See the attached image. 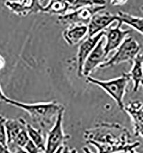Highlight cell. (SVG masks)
Returning a JSON list of instances; mask_svg holds the SVG:
<instances>
[{
	"label": "cell",
	"instance_id": "ba28073f",
	"mask_svg": "<svg viewBox=\"0 0 143 153\" xmlns=\"http://www.w3.org/2000/svg\"><path fill=\"white\" fill-rule=\"evenodd\" d=\"M117 23L116 26L113 27L112 25H109L104 30L106 38L104 51L106 55L120 46L131 32L130 30H121L122 24L117 22Z\"/></svg>",
	"mask_w": 143,
	"mask_h": 153
},
{
	"label": "cell",
	"instance_id": "e0dca14e",
	"mask_svg": "<svg viewBox=\"0 0 143 153\" xmlns=\"http://www.w3.org/2000/svg\"><path fill=\"white\" fill-rule=\"evenodd\" d=\"M69 4L65 0H51L50 2L43 7L42 12L53 15H64L69 10Z\"/></svg>",
	"mask_w": 143,
	"mask_h": 153
},
{
	"label": "cell",
	"instance_id": "ffe728a7",
	"mask_svg": "<svg viewBox=\"0 0 143 153\" xmlns=\"http://www.w3.org/2000/svg\"><path fill=\"white\" fill-rule=\"evenodd\" d=\"M6 118L0 116V143L4 145L7 146V137L5 130V123Z\"/></svg>",
	"mask_w": 143,
	"mask_h": 153
},
{
	"label": "cell",
	"instance_id": "44dd1931",
	"mask_svg": "<svg viewBox=\"0 0 143 153\" xmlns=\"http://www.w3.org/2000/svg\"><path fill=\"white\" fill-rule=\"evenodd\" d=\"M23 149L28 153H44L30 139Z\"/></svg>",
	"mask_w": 143,
	"mask_h": 153
},
{
	"label": "cell",
	"instance_id": "30bf717a",
	"mask_svg": "<svg viewBox=\"0 0 143 153\" xmlns=\"http://www.w3.org/2000/svg\"><path fill=\"white\" fill-rule=\"evenodd\" d=\"M123 110L125 111L131 118L135 136L136 137H143V108L142 102L139 100L131 101L127 105H124Z\"/></svg>",
	"mask_w": 143,
	"mask_h": 153
},
{
	"label": "cell",
	"instance_id": "484cf974",
	"mask_svg": "<svg viewBox=\"0 0 143 153\" xmlns=\"http://www.w3.org/2000/svg\"><path fill=\"white\" fill-rule=\"evenodd\" d=\"M13 153H28L23 148L17 147L15 150V152Z\"/></svg>",
	"mask_w": 143,
	"mask_h": 153
},
{
	"label": "cell",
	"instance_id": "4316f807",
	"mask_svg": "<svg viewBox=\"0 0 143 153\" xmlns=\"http://www.w3.org/2000/svg\"><path fill=\"white\" fill-rule=\"evenodd\" d=\"M5 65V60L4 58L0 55V69H2Z\"/></svg>",
	"mask_w": 143,
	"mask_h": 153
},
{
	"label": "cell",
	"instance_id": "2e32d148",
	"mask_svg": "<svg viewBox=\"0 0 143 153\" xmlns=\"http://www.w3.org/2000/svg\"><path fill=\"white\" fill-rule=\"evenodd\" d=\"M116 17V22H120L122 24L123 23L126 24L139 33L143 34V20L142 17H136L122 11H119L117 12Z\"/></svg>",
	"mask_w": 143,
	"mask_h": 153
},
{
	"label": "cell",
	"instance_id": "3957f363",
	"mask_svg": "<svg viewBox=\"0 0 143 153\" xmlns=\"http://www.w3.org/2000/svg\"><path fill=\"white\" fill-rule=\"evenodd\" d=\"M130 78L128 73H123L121 76L108 81L99 80L93 77L88 76L87 81L95 85L106 91L116 102L118 107L123 110L124 104V96L126 92V88Z\"/></svg>",
	"mask_w": 143,
	"mask_h": 153
},
{
	"label": "cell",
	"instance_id": "603a6c76",
	"mask_svg": "<svg viewBox=\"0 0 143 153\" xmlns=\"http://www.w3.org/2000/svg\"><path fill=\"white\" fill-rule=\"evenodd\" d=\"M128 0H111V4L112 6H122L125 5Z\"/></svg>",
	"mask_w": 143,
	"mask_h": 153
},
{
	"label": "cell",
	"instance_id": "83f0119b",
	"mask_svg": "<svg viewBox=\"0 0 143 153\" xmlns=\"http://www.w3.org/2000/svg\"><path fill=\"white\" fill-rule=\"evenodd\" d=\"M83 151L84 153H93L90 149L89 148H88V147L87 146H84L83 147Z\"/></svg>",
	"mask_w": 143,
	"mask_h": 153
},
{
	"label": "cell",
	"instance_id": "4dcf8cb0",
	"mask_svg": "<svg viewBox=\"0 0 143 153\" xmlns=\"http://www.w3.org/2000/svg\"><path fill=\"white\" fill-rule=\"evenodd\" d=\"M136 153L135 150H132V151H130V152H127V153Z\"/></svg>",
	"mask_w": 143,
	"mask_h": 153
},
{
	"label": "cell",
	"instance_id": "7c38bea8",
	"mask_svg": "<svg viewBox=\"0 0 143 153\" xmlns=\"http://www.w3.org/2000/svg\"><path fill=\"white\" fill-rule=\"evenodd\" d=\"M27 123L21 117L16 119H6L5 123L7 137V145L13 147L15 139L22 131L26 129Z\"/></svg>",
	"mask_w": 143,
	"mask_h": 153
},
{
	"label": "cell",
	"instance_id": "8992f818",
	"mask_svg": "<svg viewBox=\"0 0 143 153\" xmlns=\"http://www.w3.org/2000/svg\"><path fill=\"white\" fill-rule=\"evenodd\" d=\"M106 8L104 5H97L79 8L70 13L60 16L58 20L64 25H85L89 23L91 17L98 12L103 11Z\"/></svg>",
	"mask_w": 143,
	"mask_h": 153
},
{
	"label": "cell",
	"instance_id": "ac0fdd59",
	"mask_svg": "<svg viewBox=\"0 0 143 153\" xmlns=\"http://www.w3.org/2000/svg\"><path fill=\"white\" fill-rule=\"evenodd\" d=\"M26 131L30 140L44 153L45 151L46 137L42 131L35 128L28 123L26 124Z\"/></svg>",
	"mask_w": 143,
	"mask_h": 153
},
{
	"label": "cell",
	"instance_id": "d6986e66",
	"mask_svg": "<svg viewBox=\"0 0 143 153\" xmlns=\"http://www.w3.org/2000/svg\"><path fill=\"white\" fill-rule=\"evenodd\" d=\"M69 4V10L74 11L79 8L106 5V0H65Z\"/></svg>",
	"mask_w": 143,
	"mask_h": 153
},
{
	"label": "cell",
	"instance_id": "1f68e13d",
	"mask_svg": "<svg viewBox=\"0 0 143 153\" xmlns=\"http://www.w3.org/2000/svg\"><path fill=\"white\" fill-rule=\"evenodd\" d=\"M40 2H43V1H44V0H40Z\"/></svg>",
	"mask_w": 143,
	"mask_h": 153
},
{
	"label": "cell",
	"instance_id": "52a82bcc",
	"mask_svg": "<svg viewBox=\"0 0 143 153\" xmlns=\"http://www.w3.org/2000/svg\"><path fill=\"white\" fill-rule=\"evenodd\" d=\"M104 36L99 40L98 44L87 58L83 65V76H89L90 73L102 63L106 62L107 55L104 51Z\"/></svg>",
	"mask_w": 143,
	"mask_h": 153
},
{
	"label": "cell",
	"instance_id": "5bb4252c",
	"mask_svg": "<svg viewBox=\"0 0 143 153\" xmlns=\"http://www.w3.org/2000/svg\"><path fill=\"white\" fill-rule=\"evenodd\" d=\"M88 34V27L85 25H71L63 32V38L70 46L80 43Z\"/></svg>",
	"mask_w": 143,
	"mask_h": 153
},
{
	"label": "cell",
	"instance_id": "cb8c5ba5",
	"mask_svg": "<svg viewBox=\"0 0 143 153\" xmlns=\"http://www.w3.org/2000/svg\"><path fill=\"white\" fill-rule=\"evenodd\" d=\"M61 153H78V152L75 148H70L69 146H65L63 147Z\"/></svg>",
	"mask_w": 143,
	"mask_h": 153
},
{
	"label": "cell",
	"instance_id": "7402d4cb",
	"mask_svg": "<svg viewBox=\"0 0 143 153\" xmlns=\"http://www.w3.org/2000/svg\"><path fill=\"white\" fill-rule=\"evenodd\" d=\"M32 1V7L33 13H37L42 12L43 7L41 5L40 0H31Z\"/></svg>",
	"mask_w": 143,
	"mask_h": 153
},
{
	"label": "cell",
	"instance_id": "6da1fadb",
	"mask_svg": "<svg viewBox=\"0 0 143 153\" xmlns=\"http://www.w3.org/2000/svg\"><path fill=\"white\" fill-rule=\"evenodd\" d=\"M112 124H101L97 128L87 131L85 136L87 142L96 147L98 153H113L128 152L135 150L139 142L130 144L128 130L123 127L117 132L121 126Z\"/></svg>",
	"mask_w": 143,
	"mask_h": 153
},
{
	"label": "cell",
	"instance_id": "7a4b0ae2",
	"mask_svg": "<svg viewBox=\"0 0 143 153\" xmlns=\"http://www.w3.org/2000/svg\"><path fill=\"white\" fill-rule=\"evenodd\" d=\"M4 101L8 104L26 111L30 116L32 120L39 126V130L42 131L46 138L48 132L54 126L57 116L65 110L62 105L55 101L26 104L9 99L7 97Z\"/></svg>",
	"mask_w": 143,
	"mask_h": 153
},
{
	"label": "cell",
	"instance_id": "8fae6325",
	"mask_svg": "<svg viewBox=\"0 0 143 153\" xmlns=\"http://www.w3.org/2000/svg\"><path fill=\"white\" fill-rule=\"evenodd\" d=\"M104 36V31H101L97 35L88 37L80 45L77 55V74L78 76H83L82 70L83 65L87 58L90 54L93 48L96 46L99 40Z\"/></svg>",
	"mask_w": 143,
	"mask_h": 153
},
{
	"label": "cell",
	"instance_id": "4fadbf2b",
	"mask_svg": "<svg viewBox=\"0 0 143 153\" xmlns=\"http://www.w3.org/2000/svg\"><path fill=\"white\" fill-rule=\"evenodd\" d=\"M143 53L140 51L133 59L132 69L128 73L130 80H132L133 84V92H137L139 88L143 85Z\"/></svg>",
	"mask_w": 143,
	"mask_h": 153
},
{
	"label": "cell",
	"instance_id": "f1b7e54d",
	"mask_svg": "<svg viewBox=\"0 0 143 153\" xmlns=\"http://www.w3.org/2000/svg\"><path fill=\"white\" fill-rule=\"evenodd\" d=\"M6 97H7V96H5V94L3 93V92H2V90H1V88L0 87V100L4 101Z\"/></svg>",
	"mask_w": 143,
	"mask_h": 153
},
{
	"label": "cell",
	"instance_id": "5b68a950",
	"mask_svg": "<svg viewBox=\"0 0 143 153\" xmlns=\"http://www.w3.org/2000/svg\"><path fill=\"white\" fill-rule=\"evenodd\" d=\"M64 111H62L57 116L52 128L47 134L44 153H54L61 146L70 139L69 135L64 134L62 127V121Z\"/></svg>",
	"mask_w": 143,
	"mask_h": 153
},
{
	"label": "cell",
	"instance_id": "9a60e30c",
	"mask_svg": "<svg viewBox=\"0 0 143 153\" xmlns=\"http://www.w3.org/2000/svg\"><path fill=\"white\" fill-rule=\"evenodd\" d=\"M5 5L17 15L26 16L33 13L31 0H7Z\"/></svg>",
	"mask_w": 143,
	"mask_h": 153
},
{
	"label": "cell",
	"instance_id": "277c9868",
	"mask_svg": "<svg viewBox=\"0 0 143 153\" xmlns=\"http://www.w3.org/2000/svg\"><path fill=\"white\" fill-rule=\"evenodd\" d=\"M140 46L135 39L127 37L117 48L113 56L99 66L104 69L128 62L132 64L136 55L140 52Z\"/></svg>",
	"mask_w": 143,
	"mask_h": 153
},
{
	"label": "cell",
	"instance_id": "f546056e",
	"mask_svg": "<svg viewBox=\"0 0 143 153\" xmlns=\"http://www.w3.org/2000/svg\"><path fill=\"white\" fill-rule=\"evenodd\" d=\"M63 147H64V146H61L60 147H59V148L57 149V150L54 153H61L62 150V149H63Z\"/></svg>",
	"mask_w": 143,
	"mask_h": 153
},
{
	"label": "cell",
	"instance_id": "d4e9b609",
	"mask_svg": "<svg viewBox=\"0 0 143 153\" xmlns=\"http://www.w3.org/2000/svg\"><path fill=\"white\" fill-rule=\"evenodd\" d=\"M0 153H13L9 149L7 146L0 143Z\"/></svg>",
	"mask_w": 143,
	"mask_h": 153
},
{
	"label": "cell",
	"instance_id": "9c48e42d",
	"mask_svg": "<svg viewBox=\"0 0 143 153\" xmlns=\"http://www.w3.org/2000/svg\"><path fill=\"white\" fill-rule=\"evenodd\" d=\"M116 15L109 12H98L90 19L88 27V37H92L104 31L113 22H116Z\"/></svg>",
	"mask_w": 143,
	"mask_h": 153
}]
</instances>
